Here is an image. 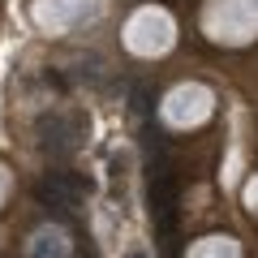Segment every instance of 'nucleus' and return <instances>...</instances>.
Here are the masks:
<instances>
[{
	"label": "nucleus",
	"instance_id": "obj_1",
	"mask_svg": "<svg viewBox=\"0 0 258 258\" xmlns=\"http://www.w3.org/2000/svg\"><path fill=\"white\" fill-rule=\"evenodd\" d=\"M39 134H43V151H56V155H60L64 147H69V142H64V125L60 120H39Z\"/></svg>",
	"mask_w": 258,
	"mask_h": 258
}]
</instances>
